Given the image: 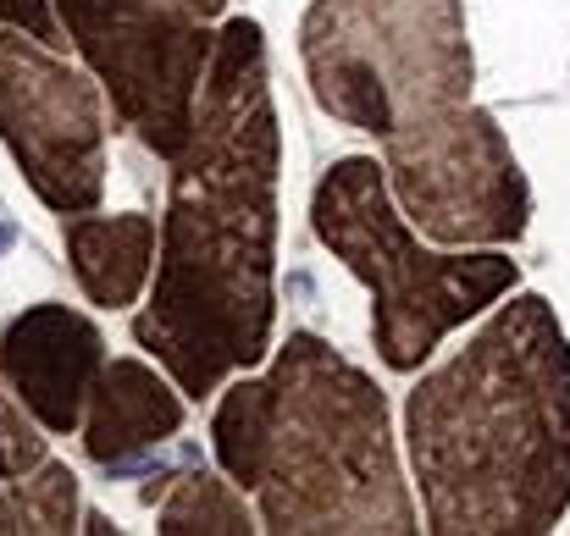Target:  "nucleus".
<instances>
[{
  "label": "nucleus",
  "instance_id": "1",
  "mask_svg": "<svg viewBox=\"0 0 570 536\" xmlns=\"http://www.w3.org/2000/svg\"><path fill=\"white\" fill-rule=\"evenodd\" d=\"M277 106L255 17H227L199 83L194 128L173 161L150 305L134 321L145 355L205 398L272 355L277 321Z\"/></svg>",
  "mask_w": 570,
  "mask_h": 536
},
{
  "label": "nucleus",
  "instance_id": "2",
  "mask_svg": "<svg viewBox=\"0 0 570 536\" xmlns=\"http://www.w3.org/2000/svg\"><path fill=\"white\" fill-rule=\"evenodd\" d=\"M421 520L438 536H549L570 509V338L543 294L499 305L404 398Z\"/></svg>",
  "mask_w": 570,
  "mask_h": 536
},
{
  "label": "nucleus",
  "instance_id": "3",
  "mask_svg": "<svg viewBox=\"0 0 570 536\" xmlns=\"http://www.w3.org/2000/svg\"><path fill=\"white\" fill-rule=\"evenodd\" d=\"M210 443L227 482L255 493L261 532H421L382 387L316 332H294L261 376L222 393Z\"/></svg>",
  "mask_w": 570,
  "mask_h": 536
},
{
  "label": "nucleus",
  "instance_id": "4",
  "mask_svg": "<svg viewBox=\"0 0 570 536\" xmlns=\"http://www.w3.org/2000/svg\"><path fill=\"white\" fill-rule=\"evenodd\" d=\"M311 221L316 238L372 288L377 355L393 370H415L421 359H432L454 327L499 305L521 277L504 249H426L399 210L387 172L366 156L338 161L316 182Z\"/></svg>",
  "mask_w": 570,
  "mask_h": 536
},
{
  "label": "nucleus",
  "instance_id": "5",
  "mask_svg": "<svg viewBox=\"0 0 570 536\" xmlns=\"http://www.w3.org/2000/svg\"><path fill=\"white\" fill-rule=\"evenodd\" d=\"M299 56L316 106L372 139L471 100L460 0H311Z\"/></svg>",
  "mask_w": 570,
  "mask_h": 536
},
{
  "label": "nucleus",
  "instance_id": "6",
  "mask_svg": "<svg viewBox=\"0 0 570 536\" xmlns=\"http://www.w3.org/2000/svg\"><path fill=\"white\" fill-rule=\"evenodd\" d=\"M111 111L167 167L194 128L199 83L227 0H50Z\"/></svg>",
  "mask_w": 570,
  "mask_h": 536
},
{
  "label": "nucleus",
  "instance_id": "7",
  "mask_svg": "<svg viewBox=\"0 0 570 536\" xmlns=\"http://www.w3.org/2000/svg\"><path fill=\"white\" fill-rule=\"evenodd\" d=\"M382 172L410 227L443 249H504L527 232L532 188L504 128L460 100L382 139Z\"/></svg>",
  "mask_w": 570,
  "mask_h": 536
},
{
  "label": "nucleus",
  "instance_id": "8",
  "mask_svg": "<svg viewBox=\"0 0 570 536\" xmlns=\"http://www.w3.org/2000/svg\"><path fill=\"white\" fill-rule=\"evenodd\" d=\"M0 145L56 210H95L106 193V106L56 39L0 22Z\"/></svg>",
  "mask_w": 570,
  "mask_h": 536
},
{
  "label": "nucleus",
  "instance_id": "9",
  "mask_svg": "<svg viewBox=\"0 0 570 536\" xmlns=\"http://www.w3.org/2000/svg\"><path fill=\"white\" fill-rule=\"evenodd\" d=\"M106 370V338L67 305H33L0 332V376L45 431H78Z\"/></svg>",
  "mask_w": 570,
  "mask_h": 536
},
{
  "label": "nucleus",
  "instance_id": "10",
  "mask_svg": "<svg viewBox=\"0 0 570 536\" xmlns=\"http://www.w3.org/2000/svg\"><path fill=\"white\" fill-rule=\"evenodd\" d=\"M184 398L145 365V359H111L83 404V448L95 465H128L145 448L178 437Z\"/></svg>",
  "mask_w": 570,
  "mask_h": 536
},
{
  "label": "nucleus",
  "instance_id": "11",
  "mask_svg": "<svg viewBox=\"0 0 570 536\" xmlns=\"http://www.w3.org/2000/svg\"><path fill=\"white\" fill-rule=\"evenodd\" d=\"M61 238H67V260L78 271V288L89 294V305L100 310H128L156 266V221L139 210L122 216H61Z\"/></svg>",
  "mask_w": 570,
  "mask_h": 536
},
{
  "label": "nucleus",
  "instance_id": "12",
  "mask_svg": "<svg viewBox=\"0 0 570 536\" xmlns=\"http://www.w3.org/2000/svg\"><path fill=\"white\" fill-rule=\"evenodd\" d=\"M78 520V476L45 459L28 476H0V536H61Z\"/></svg>",
  "mask_w": 570,
  "mask_h": 536
},
{
  "label": "nucleus",
  "instance_id": "13",
  "mask_svg": "<svg viewBox=\"0 0 570 536\" xmlns=\"http://www.w3.org/2000/svg\"><path fill=\"white\" fill-rule=\"evenodd\" d=\"M156 532L167 536H249L261 532L255 526V515H249V504H244V487H233L227 476H210V470H189L173 493H167V504H161V515H156Z\"/></svg>",
  "mask_w": 570,
  "mask_h": 536
},
{
  "label": "nucleus",
  "instance_id": "14",
  "mask_svg": "<svg viewBox=\"0 0 570 536\" xmlns=\"http://www.w3.org/2000/svg\"><path fill=\"white\" fill-rule=\"evenodd\" d=\"M39 431L45 426L28 415V404L17 393H0V476H28L50 459Z\"/></svg>",
  "mask_w": 570,
  "mask_h": 536
},
{
  "label": "nucleus",
  "instance_id": "15",
  "mask_svg": "<svg viewBox=\"0 0 570 536\" xmlns=\"http://www.w3.org/2000/svg\"><path fill=\"white\" fill-rule=\"evenodd\" d=\"M0 22L33 28V33H45V39H61V22H56V6H50V0H0Z\"/></svg>",
  "mask_w": 570,
  "mask_h": 536
}]
</instances>
